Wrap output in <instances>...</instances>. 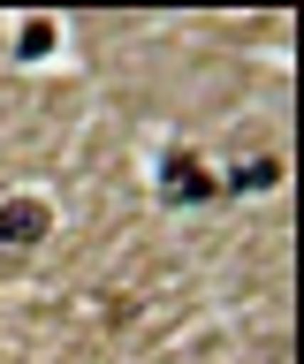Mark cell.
Segmentation results:
<instances>
[{
    "label": "cell",
    "instance_id": "6da1fadb",
    "mask_svg": "<svg viewBox=\"0 0 304 364\" xmlns=\"http://www.w3.org/2000/svg\"><path fill=\"white\" fill-rule=\"evenodd\" d=\"M160 198L167 205H213V198H221V182L198 167V152H167L160 159Z\"/></svg>",
    "mask_w": 304,
    "mask_h": 364
},
{
    "label": "cell",
    "instance_id": "7a4b0ae2",
    "mask_svg": "<svg viewBox=\"0 0 304 364\" xmlns=\"http://www.w3.org/2000/svg\"><path fill=\"white\" fill-rule=\"evenodd\" d=\"M53 235V205L46 198H8L0 205V250H31Z\"/></svg>",
    "mask_w": 304,
    "mask_h": 364
},
{
    "label": "cell",
    "instance_id": "3957f363",
    "mask_svg": "<svg viewBox=\"0 0 304 364\" xmlns=\"http://www.w3.org/2000/svg\"><path fill=\"white\" fill-rule=\"evenodd\" d=\"M281 182V159L266 152V159H251V167H236L229 182H221V198H243V190H274Z\"/></svg>",
    "mask_w": 304,
    "mask_h": 364
},
{
    "label": "cell",
    "instance_id": "277c9868",
    "mask_svg": "<svg viewBox=\"0 0 304 364\" xmlns=\"http://www.w3.org/2000/svg\"><path fill=\"white\" fill-rule=\"evenodd\" d=\"M46 46H53V23H23V38H16V61H46Z\"/></svg>",
    "mask_w": 304,
    "mask_h": 364
}]
</instances>
